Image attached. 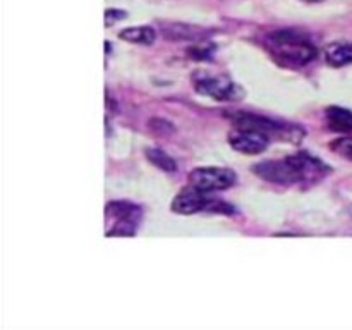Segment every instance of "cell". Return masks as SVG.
<instances>
[{"label":"cell","instance_id":"cell-2","mask_svg":"<svg viewBox=\"0 0 352 330\" xmlns=\"http://www.w3.org/2000/svg\"><path fill=\"white\" fill-rule=\"evenodd\" d=\"M263 47L278 65L287 69L306 67L318 55L311 38L299 30L272 31L265 36Z\"/></svg>","mask_w":352,"mask_h":330},{"label":"cell","instance_id":"cell-3","mask_svg":"<svg viewBox=\"0 0 352 330\" xmlns=\"http://www.w3.org/2000/svg\"><path fill=\"white\" fill-rule=\"evenodd\" d=\"M172 212L181 213V215H192V213L199 212L234 213L236 210L229 203L213 198L208 191H201L195 186H189L172 199Z\"/></svg>","mask_w":352,"mask_h":330},{"label":"cell","instance_id":"cell-6","mask_svg":"<svg viewBox=\"0 0 352 330\" xmlns=\"http://www.w3.org/2000/svg\"><path fill=\"white\" fill-rule=\"evenodd\" d=\"M189 182L201 191H223L237 182V174L226 167H199L189 172Z\"/></svg>","mask_w":352,"mask_h":330},{"label":"cell","instance_id":"cell-5","mask_svg":"<svg viewBox=\"0 0 352 330\" xmlns=\"http://www.w3.org/2000/svg\"><path fill=\"white\" fill-rule=\"evenodd\" d=\"M232 122L236 124V127H250V129H256L265 133L267 136H275L282 141H298L292 133H301L299 129H296L294 126H287V124H280L277 120H272L268 117L256 116V113H248V112H237L230 116Z\"/></svg>","mask_w":352,"mask_h":330},{"label":"cell","instance_id":"cell-12","mask_svg":"<svg viewBox=\"0 0 352 330\" xmlns=\"http://www.w3.org/2000/svg\"><path fill=\"white\" fill-rule=\"evenodd\" d=\"M155 30L151 26H133L120 31L119 38L134 45H151L155 41Z\"/></svg>","mask_w":352,"mask_h":330},{"label":"cell","instance_id":"cell-10","mask_svg":"<svg viewBox=\"0 0 352 330\" xmlns=\"http://www.w3.org/2000/svg\"><path fill=\"white\" fill-rule=\"evenodd\" d=\"M325 120L330 131L352 133V112L342 107H329L325 110Z\"/></svg>","mask_w":352,"mask_h":330},{"label":"cell","instance_id":"cell-9","mask_svg":"<svg viewBox=\"0 0 352 330\" xmlns=\"http://www.w3.org/2000/svg\"><path fill=\"white\" fill-rule=\"evenodd\" d=\"M164 34L168 40L174 41H203L208 38L210 31H206L205 28L191 26V24H167L164 30Z\"/></svg>","mask_w":352,"mask_h":330},{"label":"cell","instance_id":"cell-7","mask_svg":"<svg viewBox=\"0 0 352 330\" xmlns=\"http://www.w3.org/2000/svg\"><path fill=\"white\" fill-rule=\"evenodd\" d=\"M196 91L205 96H212L213 100L220 102H232V100H241L243 89L237 82L227 76H205L201 79H196L195 85Z\"/></svg>","mask_w":352,"mask_h":330},{"label":"cell","instance_id":"cell-4","mask_svg":"<svg viewBox=\"0 0 352 330\" xmlns=\"http://www.w3.org/2000/svg\"><path fill=\"white\" fill-rule=\"evenodd\" d=\"M112 227L107 229L109 237H133L141 222V208L129 201H110L105 208Z\"/></svg>","mask_w":352,"mask_h":330},{"label":"cell","instance_id":"cell-8","mask_svg":"<svg viewBox=\"0 0 352 330\" xmlns=\"http://www.w3.org/2000/svg\"><path fill=\"white\" fill-rule=\"evenodd\" d=\"M270 143V136L250 127H236L229 134V144L236 151L244 155L263 153Z\"/></svg>","mask_w":352,"mask_h":330},{"label":"cell","instance_id":"cell-1","mask_svg":"<svg viewBox=\"0 0 352 330\" xmlns=\"http://www.w3.org/2000/svg\"><path fill=\"white\" fill-rule=\"evenodd\" d=\"M254 174L272 184L280 186H302V184H316L322 181L330 172V167L323 164L320 158L313 155L302 153L291 155L282 160H267L254 165Z\"/></svg>","mask_w":352,"mask_h":330},{"label":"cell","instance_id":"cell-13","mask_svg":"<svg viewBox=\"0 0 352 330\" xmlns=\"http://www.w3.org/2000/svg\"><path fill=\"white\" fill-rule=\"evenodd\" d=\"M146 157L155 167H158L164 172H175V168H177V164H175L174 158L168 157L165 151L158 150V148H148Z\"/></svg>","mask_w":352,"mask_h":330},{"label":"cell","instance_id":"cell-16","mask_svg":"<svg viewBox=\"0 0 352 330\" xmlns=\"http://www.w3.org/2000/svg\"><path fill=\"white\" fill-rule=\"evenodd\" d=\"M301 2H306V3H318V2H323V0H301Z\"/></svg>","mask_w":352,"mask_h":330},{"label":"cell","instance_id":"cell-11","mask_svg":"<svg viewBox=\"0 0 352 330\" xmlns=\"http://www.w3.org/2000/svg\"><path fill=\"white\" fill-rule=\"evenodd\" d=\"M327 62L333 67L352 64V41H336L327 48Z\"/></svg>","mask_w":352,"mask_h":330},{"label":"cell","instance_id":"cell-15","mask_svg":"<svg viewBox=\"0 0 352 330\" xmlns=\"http://www.w3.org/2000/svg\"><path fill=\"white\" fill-rule=\"evenodd\" d=\"M126 10H119V9H107L105 10V26H112L116 24L117 21H122L126 17Z\"/></svg>","mask_w":352,"mask_h":330},{"label":"cell","instance_id":"cell-14","mask_svg":"<svg viewBox=\"0 0 352 330\" xmlns=\"http://www.w3.org/2000/svg\"><path fill=\"white\" fill-rule=\"evenodd\" d=\"M332 150H336L339 155H342V157L352 160V138H342V140H337L336 143H332Z\"/></svg>","mask_w":352,"mask_h":330}]
</instances>
